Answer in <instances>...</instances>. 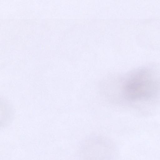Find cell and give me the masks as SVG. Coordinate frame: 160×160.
<instances>
[{
  "mask_svg": "<svg viewBox=\"0 0 160 160\" xmlns=\"http://www.w3.org/2000/svg\"><path fill=\"white\" fill-rule=\"evenodd\" d=\"M122 96L130 102L150 100L160 92V83L152 71L140 68L125 77L122 87Z\"/></svg>",
  "mask_w": 160,
  "mask_h": 160,
  "instance_id": "cell-1",
  "label": "cell"
},
{
  "mask_svg": "<svg viewBox=\"0 0 160 160\" xmlns=\"http://www.w3.org/2000/svg\"><path fill=\"white\" fill-rule=\"evenodd\" d=\"M80 152L82 160H113L116 149L110 139L94 135L82 141Z\"/></svg>",
  "mask_w": 160,
  "mask_h": 160,
  "instance_id": "cell-2",
  "label": "cell"
}]
</instances>
